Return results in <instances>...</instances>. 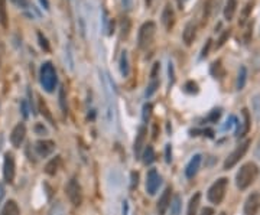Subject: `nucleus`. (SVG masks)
Segmentation results:
<instances>
[{
	"label": "nucleus",
	"instance_id": "nucleus-52",
	"mask_svg": "<svg viewBox=\"0 0 260 215\" xmlns=\"http://www.w3.org/2000/svg\"><path fill=\"white\" fill-rule=\"evenodd\" d=\"M255 155H256V158L260 161V140L259 143H258V146H256V150H255Z\"/></svg>",
	"mask_w": 260,
	"mask_h": 215
},
{
	"label": "nucleus",
	"instance_id": "nucleus-51",
	"mask_svg": "<svg viewBox=\"0 0 260 215\" xmlns=\"http://www.w3.org/2000/svg\"><path fill=\"white\" fill-rule=\"evenodd\" d=\"M36 132H38V133H42V135H43V133L46 135V129H45L43 126H41V124H36Z\"/></svg>",
	"mask_w": 260,
	"mask_h": 215
},
{
	"label": "nucleus",
	"instance_id": "nucleus-21",
	"mask_svg": "<svg viewBox=\"0 0 260 215\" xmlns=\"http://www.w3.org/2000/svg\"><path fill=\"white\" fill-rule=\"evenodd\" d=\"M59 166H61V158H59V156H55L54 159H51V161L46 163V166H45V172H46L48 175L54 176L55 174L58 172Z\"/></svg>",
	"mask_w": 260,
	"mask_h": 215
},
{
	"label": "nucleus",
	"instance_id": "nucleus-55",
	"mask_svg": "<svg viewBox=\"0 0 260 215\" xmlns=\"http://www.w3.org/2000/svg\"><path fill=\"white\" fill-rule=\"evenodd\" d=\"M123 215H127V202H123Z\"/></svg>",
	"mask_w": 260,
	"mask_h": 215
},
{
	"label": "nucleus",
	"instance_id": "nucleus-8",
	"mask_svg": "<svg viewBox=\"0 0 260 215\" xmlns=\"http://www.w3.org/2000/svg\"><path fill=\"white\" fill-rule=\"evenodd\" d=\"M67 195L74 207H80L82 204V189L77 179H71L67 185Z\"/></svg>",
	"mask_w": 260,
	"mask_h": 215
},
{
	"label": "nucleus",
	"instance_id": "nucleus-50",
	"mask_svg": "<svg viewBox=\"0 0 260 215\" xmlns=\"http://www.w3.org/2000/svg\"><path fill=\"white\" fill-rule=\"evenodd\" d=\"M201 215H214V210L213 208H204L203 211H201Z\"/></svg>",
	"mask_w": 260,
	"mask_h": 215
},
{
	"label": "nucleus",
	"instance_id": "nucleus-37",
	"mask_svg": "<svg viewBox=\"0 0 260 215\" xmlns=\"http://www.w3.org/2000/svg\"><path fill=\"white\" fill-rule=\"evenodd\" d=\"M129 29H130V20H129V17H123V20H122V36H127L129 35Z\"/></svg>",
	"mask_w": 260,
	"mask_h": 215
},
{
	"label": "nucleus",
	"instance_id": "nucleus-22",
	"mask_svg": "<svg viewBox=\"0 0 260 215\" xmlns=\"http://www.w3.org/2000/svg\"><path fill=\"white\" fill-rule=\"evenodd\" d=\"M0 215H20V210L14 201H9L1 210Z\"/></svg>",
	"mask_w": 260,
	"mask_h": 215
},
{
	"label": "nucleus",
	"instance_id": "nucleus-29",
	"mask_svg": "<svg viewBox=\"0 0 260 215\" xmlns=\"http://www.w3.org/2000/svg\"><path fill=\"white\" fill-rule=\"evenodd\" d=\"M48 215H65V208H64V205L59 204V202L54 204V205L51 207L49 214Z\"/></svg>",
	"mask_w": 260,
	"mask_h": 215
},
{
	"label": "nucleus",
	"instance_id": "nucleus-27",
	"mask_svg": "<svg viewBox=\"0 0 260 215\" xmlns=\"http://www.w3.org/2000/svg\"><path fill=\"white\" fill-rule=\"evenodd\" d=\"M142 158H143V163H145V165H151L152 162L155 161V150H153V148H152V146H148V148L145 149Z\"/></svg>",
	"mask_w": 260,
	"mask_h": 215
},
{
	"label": "nucleus",
	"instance_id": "nucleus-23",
	"mask_svg": "<svg viewBox=\"0 0 260 215\" xmlns=\"http://www.w3.org/2000/svg\"><path fill=\"white\" fill-rule=\"evenodd\" d=\"M119 64H120V74H122V77H127L129 75V56H127L126 51H123L122 55H120Z\"/></svg>",
	"mask_w": 260,
	"mask_h": 215
},
{
	"label": "nucleus",
	"instance_id": "nucleus-46",
	"mask_svg": "<svg viewBox=\"0 0 260 215\" xmlns=\"http://www.w3.org/2000/svg\"><path fill=\"white\" fill-rule=\"evenodd\" d=\"M122 3H123V7L126 10H132V9H133L135 0H122Z\"/></svg>",
	"mask_w": 260,
	"mask_h": 215
},
{
	"label": "nucleus",
	"instance_id": "nucleus-6",
	"mask_svg": "<svg viewBox=\"0 0 260 215\" xmlns=\"http://www.w3.org/2000/svg\"><path fill=\"white\" fill-rule=\"evenodd\" d=\"M14 175H16V163H14L13 153L7 152L4 153L3 159V176L7 184H13Z\"/></svg>",
	"mask_w": 260,
	"mask_h": 215
},
{
	"label": "nucleus",
	"instance_id": "nucleus-33",
	"mask_svg": "<svg viewBox=\"0 0 260 215\" xmlns=\"http://www.w3.org/2000/svg\"><path fill=\"white\" fill-rule=\"evenodd\" d=\"M59 106H61L62 113L67 114V103H65V90H64V87H61V90H59Z\"/></svg>",
	"mask_w": 260,
	"mask_h": 215
},
{
	"label": "nucleus",
	"instance_id": "nucleus-31",
	"mask_svg": "<svg viewBox=\"0 0 260 215\" xmlns=\"http://www.w3.org/2000/svg\"><path fill=\"white\" fill-rule=\"evenodd\" d=\"M158 87H159V80L158 78H151V84L148 85V90H146V97L153 95V93L158 90Z\"/></svg>",
	"mask_w": 260,
	"mask_h": 215
},
{
	"label": "nucleus",
	"instance_id": "nucleus-38",
	"mask_svg": "<svg viewBox=\"0 0 260 215\" xmlns=\"http://www.w3.org/2000/svg\"><path fill=\"white\" fill-rule=\"evenodd\" d=\"M236 124H237V119H236L234 116H230V117L227 119V121H226V124H224L223 129H224V130H230V129H232L233 126H236Z\"/></svg>",
	"mask_w": 260,
	"mask_h": 215
},
{
	"label": "nucleus",
	"instance_id": "nucleus-14",
	"mask_svg": "<svg viewBox=\"0 0 260 215\" xmlns=\"http://www.w3.org/2000/svg\"><path fill=\"white\" fill-rule=\"evenodd\" d=\"M162 25L166 30H171L175 25V12L171 4H166L162 12Z\"/></svg>",
	"mask_w": 260,
	"mask_h": 215
},
{
	"label": "nucleus",
	"instance_id": "nucleus-42",
	"mask_svg": "<svg viewBox=\"0 0 260 215\" xmlns=\"http://www.w3.org/2000/svg\"><path fill=\"white\" fill-rule=\"evenodd\" d=\"M229 36H230V30H226V32H224V33L221 35V38H220V39H219V43H217V48H221V46L224 45V42L229 39Z\"/></svg>",
	"mask_w": 260,
	"mask_h": 215
},
{
	"label": "nucleus",
	"instance_id": "nucleus-56",
	"mask_svg": "<svg viewBox=\"0 0 260 215\" xmlns=\"http://www.w3.org/2000/svg\"><path fill=\"white\" fill-rule=\"evenodd\" d=\"M146 1V6H151L152 3H153V0H145Z\"/></svg>",
	"mask_w": 260,
	"mask_h": 215
},
{
	"label": "nucleus",
	"instance_id": "nucleus-44",
	"mask_svg": "<svg viewBox=\"0 0 260 215\" xmlns=\"http://www.w3.org/2000/svg\"><path fill=\"white\" fill-rule=\"evenodd\" d=\"M132 182H130V188L135 189L139 184V174L137 172H132Z\"/></svg>",
	"mask_w": 260,
	"mask_h": 215
},
{
	"label": "nucleus",
	"instance_id": "nucleus-10",
	"mask_svg": "<svg viewBox=\"0 0 260 215\" xmlns=\"http://www.w3.org/2000/svg\"><path fill=\"white\" fill-rule=\"evenodd\" d=\"M25 136H26V127L23 123H19L14 126V129L12 130V135H10V142L14 148H20V145L23 143L25 140Z\"/></svg>",
	"mask_w": 260,
	"mask_h": 215
},
{
	"label": "nucleus",
	"instance_id": "nucleus-48",
	"mask_svg": "<svg viewBox=\"0 0 260 215\" xmlns=\"http://www.w3.org/2000/svg\"><path fill=\"white\" fill-rule=\"evenodd\" d=\"M20 108H22V114H23V117L26 119L27 117V106H26V101L23 100L22 103H20Z\"/></svg>",
	"mask_w": 260,
	"mask_h": 215
},
{
	"label": "nucleus",
	"instance_id": "nucleus-41",
	"mask_svg": "<svg viewBox=\"0 0 260 215\" xmlns=\"http://www.w3.org/2000/svg\"><path fill=\"white\" fill-rule=\"evenodd\" d=\"M12 3L16 4L17 7H22V9H27V7H30V6H29V0H12Z\"/></svg>",
	"mask_w": 260,
	"mask_h": 215
},
{
	"label": "nucleus",
	"instance_id": "nucleus-49",
	"mask_svg": "<svg viewBox=\"0 0 260 215\" xmlns=\"http://www.w3.org/2000/svg\"><path fill=\"white\" fill-rule=\"evenodd\" d=\"M4 195H6L4 185H3V184H0V205H1V202H3V200H4Z\"/></svg>",
	"mask_w": 260,
	"mask_h": 215
},
{
	"label": "nucleus",
	"instance_id": "nucleus-20",
	"mask_svg": "<svg viewBox=\"0 0 260 215\" xmlns=\"http://www.w3.org/2000/svg\"><path fill=\"white\" fill-rule=\"evenodd\" d=\"M200 204H201V194L197 192L188 204V213L187 215H197L198 213V208H200Z\"/></svg>",
	"mask_w": 260,
	"mask_h": 215
},
{
	"label": "nucleus",
	"instance_id": "nucleus-16",
	"mask_svg": "<svg viewBox=\"0 0 260 215\" xmlns=\"http://www.w3.org/2000/svg\"><path fill=\"white\" fill-rule=\"evenodd\" d=\"M200 165H201V155H195L190 161V163L187 165V168H185V176L190 178V179L194 178V176L197 175L198 169H200Z\"/></svg>",
	"mask_w": 260,
	"mask_h": 215
},
{
	"label": "nucleus",
	"instance_id": "nucleus-40",
	"mask_svg": "<svg viewBox=\"0 0 260 215\" xmlns=\"http://www.w3.org/2000/svg\"><path fill=\"white\" fill-rule=\"evenodd\" d=\"M165 159H166V163L172 162V146L171 145H166V148H165Z\"/></svg>",
	"mask_w": 260,
	"mask_h": 215
},
{
	"label": "nucleus",
	"instance_id": "nucleus-47",
	"mask_svg": "<svg viewBox=\"0 0 260 215\" xmlns=\"http://www.w3.org/2000/svg\"><path fill=\"white\" fill-rule=\"evenodd\" d=\"M210 46H211V39L207 40L206 46L203 48V52H201V58H206L207 55H208V51H210Z\"/></svg>",
	"mask_w": 260,
	"mask_h": 215
},
{
	"label": "nucleus",
	"instance_id": "nucleus-25",
	"mask_svg": "<svg viewBox=\"0 0 260 215\" xmlns=\"http://www.w3.org/2000/svg\"><path fill=\"white\" fill-rule=\"evenodd\" d=\"M171 215H181V208H182V201H181V197L175 195L174 200L171 201Z\"/></svg>",
	"mask_w": 260,
	"mask_h": 215
},
{
	"label": "nucleus",
	"instance_id": "nucleus-28",
	"mask_svg": "<svg viewBox=\"0 0 260 215\" xmlns=\"http://www.w3.org/2000/svg\"><path fill=\"white\" fill-rule=\"evenodd\" d=\"M252 107H253V114H255L256 120L260 121V95L253 97V100H252Z\"/></svg>",
	"mask_w": 260,
	"mask_h": 215
},
{
	"label": "nucleus",
	"instance_id": "nucleus-24",
	"mask_svg": "<svg viewBox=\"0 0 260 215\" xmlns=\"http://www.w3.org/2000/svg\"><path fill=\"white\" fill-rule=\"evenodd\" d=\"M9 19H7V9H6V0H0V25L7 27Z\"/></svg>",
	"mask_w": 260,
	"mask_h": 215
},
{
	"label": "nucleus",
	"instance_id": "nucleus-43",
	"mask_svg": "<svg viewBox=\"0 0 260 215\" xmlns=\"http://www.w3.org/2000/svg\"><path fill=\"white\" fill-rule=\"evenodd\" d=\"M220 116H221V110H220V108H217V110H213V113L210 114L208 120H210V121H217L220 119Z\"/></svg>",
	"mask_w": 260,
	"mask_h": 215
},
{
	"label": "nucleus",
	"instance_id": "nucleus-57",
	"mask_svg": "<svg viewBox=\"0 0 260 215\" xmlns=\"http://www.w3.org/2000/svg\"><path fill=\"white\" fill-rule=\"evenodd\" d=\"M220 215H226V213H221V214H220Z\"/></svg>",
	"mask_w": 260,
	"mask_h": 215
},
{
	"label": "nucleus",
	"instance_id": "nucleus-12",
	"mask_svg": "<svg viewBox=\"0 0 260 215\" xmlns=\"http://www.w3.org/2000/svg\"><path fill=\"white\" fill-rule=\"evenodd\" d=\"M55 149V143L52 140H39L35 145V152L38 153L39 158H46L49 156Z\"/></svg>",
	"mask_w": 260,
	"mask_h": 215
},
{
	"label": "nucleus",
	"instance_id": "nucleus-45",
	"mask_svg": "<svg viewBox=\"0 0 260 215\" xmlns=\"http://www.w3.org/2000/svg\"><path fill=\"white\" fill-rule=\"evenodd\" d=\"M168 72H169V82L174 84V81H175V72H174V65H172V62H169Z\"/></svg>",
	"mask_w": 260,
	"mask_h": 215
},
{
	"label": "nucleus",
	"instance_id": "nucleus-54",
	"mask_svg": "<svg viewBox=\"0 0 260 215\" xmlns=\"http://www.w3.org/2000/svg\"><path fill=\"white\" fill-rule=\"evenodd\" d=\"M187 1H188V0H178L179 7H181V9H182V7H184V6H185V4H187Z\"/></svg>",
	"mask_w": 260,
	"mask_h": 215
},
{
	"label": "nucleus",
	"instance_id": "nucleus-1",
	"mask_svg": "<svg viewBox=\"0 0 260 215\" xmlns=\"http://www.w3.org/2000/svg\"><path fill=\"white\" fill-rule=\"evenodd\" d=\"M100 84H101L104 100H106V104H104L106 121L110 124L114 119V84L110 80L109 75L106 72H101V71H100Z\"/></svg>",
	"mask_w": 260,
	"mask_h": 215
},
{
	"label": "nucleus",
	"instance_id": "nucleus-26",
	"mask_svg": "<svg viewBox=\"0 0 260 215\" xmlns=\"http://www.w3.org/2000/svg\"><path fill=\"white\" fill-rule=\"evenodd\" d=\"M246 80H247V69L246 67H240L239 69V75H237V90H243V87L246 85Z\"/></svg>",
	"mask_w": 260,
	"mask_h": 215
},
{
	"label": "nucleus",
	"instance_id": "nucleus-53",
	"mask_svg": "<svg viewBox=\"0 0 260 215\" xmlns=\"http://www.w3.org/2000/svg\"><path fill=\"white\" fill-rule=\"evenodd\" d=\"M41 3L43 4V7H45L46 10L49 9V3H48V0H41Z\"/></svg>",
	"mask_w": 260,
	"mask_h": 215
},
{
	"label": "nucleus",
	"instance_id": "nucleus-2",
	"mask_svg": "<svg viewBox=\"0 0 260 215\" xmlns=\"http://www.w3.org/2000/svg\"><path fill=\"white\" fill-rule=\"evenodd\" d=\"M258 175H259V168H258L256 163H253V162L245 163V165L239 169V172H237V175H236L237 188L240 189V191L247 189L255 181H256Z\"/></svg>",
	"mask_w": 260,
	"mask_h": 215
},
{
	"label": "nucleus",
	"instance_id": "nucleus-39",
	"mask_svg": "<svg viewBox=\"0 0 260 215\" xmlns=\"http://www.w3.org/2000/svg\"><path fill=\"white\" fill-rule=\"evenodd\" d=\"M38 38H39V43H41V46L46 51V52H49V45H48V40H46V38L42 35L41 32L38 33Z\"/></svg>",
	"mask_w": 260,
	"mask_h": 215
},
{
	"label": "nucleus",
	"instance_id": "nucleus-30",
	"mask_svg": "<svg viewBox=\"0 0 260 215\" xmlns=\"http://www.w3.org/2000/svg\"><path fill=\"white\" fill-rule=\"evenodd\" d=\"M253 4H255V0H250V1H249V3L246 4L245 10H243V13H242V20H240V23H242V25L246 22L247 17H249V14L252 13V10H253Z\"/></svg>",
	"mask_w": 260,
	"mask_h": 215
},
{
	"label": "nucleus",
	"instance_id": "nucleus-35",
	"mask_svg": "<svg viewBox=\"0 0 260 215\" xmlns=\"http://www.w3.org/2000/svg\"><path fill=\"white\" fill-rule=\"evenodd\" d=\"M39 110H41L42 114H45V117L48 119V121H49L51 124H54V120H52V116H51V113L48 111V107L45 106V103H43L42 100H39Z\"/></svg>",
	"mask_w": 260,
	"mask_h": 215
},
{
	"label": "nucleus",
	"instance_id": "nucleus-4",
	"mask_svg": "<svg viewBox=\"0 0 260 215\" xmlns=\"http://www.w3.org/2000/svg\"><path fill=\"white\" fill-rule=\"evenodd\" d=\"M155 35H156V25L153 22L143 23L140 30H139V38H137L139 48L146 49L148 46H151V43L155 39Z\"/></svg>",
	"mask_w": 260,
	"mask_h": 215
},
{
	"label": "nucleus",
	"instance_id": "nucleus-32",
	"mask_svg": "<svg viewBox=\"0 0 260 215\" xmlns=\"http://www.w3.org/2000/svg\"><path fill=\"white\" fill-rule=\"evenodd\" d=\"M184 91L188 93V94H197V93H198V85H197V82L188 81V82L185 84V87H184Z\"/></svg>",
	"mask_w": 260,
	"mask_h": 215
},
{
	"label": "nucleus",
	"instance_id": "nucleus-36",
	"mask_svg": "<svg viewBox=\"0 0 260 215\" xmlns=\"http://www.w3.org/2000/svg\"><path fill=\"white\" fill-rule=\"evenodd\" d=\"M211 74H213L216 78L223 74V67H221V62H220V61H216V62L213 64V67H211Z\"/></svg>",
	"mask_w": 260,
	"mask_h": 215
},
{
	"label": "nucleus",
	"instance_id": "nucleus-34",
	"mask_svg": "<svg viewBox=\"0 0 260 215\" xmlns=\"http://www.w3.org/2000/svg\"><path fill=\"white\" fill-rule=\"evenodd\" d=\"M152 116V104H149V103H146L145 106H143V113H142V119H143V121L146 123V121H149V119H151Z\"/></svg>",
	"mask_w": 260,
	"mask_h": 215
},
{
	"label": "nucleus",
	"instance_id": "nucleus-9",
	"mask_svg": "<svg viewBox=\"0 0 260 215\" xmlns=\"http://www.w3.org/2000/svg\"><path fill=\"white\" fill-rule=\"evenodd\" d=\"M161 184H162V179H161V176L158 174V171L156 169H151L148 172V176H146V191H148V194L149 195H155L156 191L161 187Z\"/></svg>",
	"mask_w": 260,
	"mask_h": 215
},
{
	"label": "nucleus",
	"instance_id": "nucleus-7",
	"mask_svg": "<svg viewBox=\"0 0 260 215\" xmlns=\"http://www.w3.org/2000/svg\"><path fill=\"white\" fill-rule=\"evenodd\" d=\"M249 146H250V140H246L245 143L239 145L237 148L234 149L233 152H232V155H230V156L226 159V162H224V169H232L233 166H236L237 162L240 161V159L246 155Z\"/></svg>",
	"mask_w": 260,
	"mask_h": 215
},
{
	"label": "nucleus",
	"instance_id": "nucleus-19",
	"mask_svg": "<svg viewBox=\"0 0 260 215\" xmlns=\"http://www.w3.org/2000/svg\"><path fill=\"white\" fill-rule=\"evenodd\" d=\"M237 3H239V0H227L226 7H224V17H226V20H232L234 17L236 10H237Z\"/></svg>",
	"mask_w": 260,
	"mask_h": 215
},
{
	"label": "nucleus",
	"instance_id": "nucleus-5",
	"mask_svg": "<svg viewBox=\"0 0 260 215\" xmlns=\"http://www.w3.org/2000/svg\"><path fill=\"white\" fill-rule=\"evenodd\" d=\"M227 185H229L227 178H221L217 182H214L211 188L208 189V201L213 204H221L227 191Z\"/></svg>",
	"mask_w": 260,
	"mask_h": 215
},
{
	"label": "nucleus",
	"instance_id": "nucleus-18",
	"mask_svg": "<svg viewBox=\"0 0 260 215\" xmlns=\"http://www.w3.org/2000/svg\"><path fill=\"white\" fill-rule=\"evenodd\" d=\"M242 116H243L242 129H239V130H237V133H236V135L239 136V137L247 135V133H249V130H250V114H249L247 108H243V110H242Z\"/></svg>",
	"mask_w": 260,
	"mask_h": 215
},
{
	"label": "nucleus",
	"instance_id": "nucleus-15",
	"mask_svg": "<svg viewBox=\"0 0 260 215\" xmlns=\"http://www.w3.org/2000/svg\"><path fill=\"white\" fill-rule=\"evenodd\" d=\"M171 195H172V189H165L162 197H161L159 201H158V213H159V215H165L166 214V211L169 210V205H171Z\"/></svg>",
	"mask_w": 260,
	"mask_h": 215
},
{
	"label": "nucleus",
	"instance_id": "nucleus-3",
	"mask_svg": "<svg viewBox=\"0 0 260 215\" xmlns=\"http://www.w3.org/2000/svg\"><path fill=\"white\" fill-rule=\"evenodd\" d=\"M39 80H41V85L43 87L45 91H48V93L54 91L55 87H56V82H58V78H56V71H55L54 65L51 62H45L41 67Z\"/></svg>",
	"mask_w": 260,
	"mask_h": 215
},
{
	"label": "nucleus",
	"instance_id": "nucleus-17",
	"mask_svg": "<svg viewBox=\"0 0 260 215\" xmlns=\"http://www.w3.org/2000/svg\"><path fill=\"white\" fill-rule=\"evenodd\" d=\"M195 36H197V25L194 22L187 23V26L184 29V33H182V39L185 42V45L190 46L194 42V39H195Z\"/></svg>",
	"mask_w": 260,
	"mask_h": 215
},
{
	"label": "nucleus",
	"instance_id": "nucleus-13",
	"mask_svg": "<svg viewBox=\"0 0 260 215\" xmlns=\"http://www.w3.org/2000/svg\"><path fill=\"white\" fill-rule=\"evenodd\" d=\"M146 135H148V130L145 126H140L139 130H137L136 140H135V146H133V150H135V155L136 158H139L142 155V149L145 146V140H146Z\"/></svg>",
	"mask_w": 260,
	"mask_h": 215
},
{
	"label": "nucleus",
	"instance_id": "nucleus-11",
	"mask_svg": "<svg viewBox=\"0 0 260 215\" xmlns=\"http://www.w3.org/2000/svg\"><path fill=\"white\" fill-rule=\"evenodd\" d=\"M260 210V195L252 194L245 204V215H258Z\"/></svg>",
	"mask_w": 260,
	"mask_h": 215
}]
</instances>
